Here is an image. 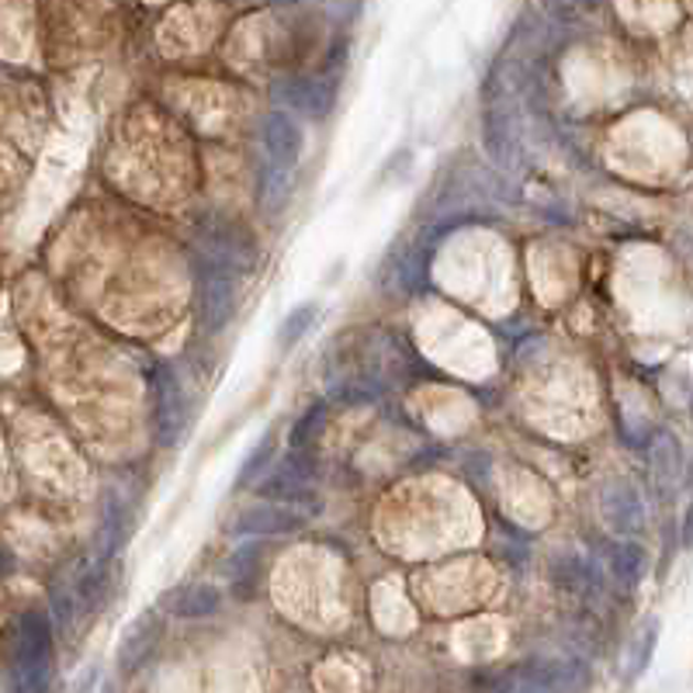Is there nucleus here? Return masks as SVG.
<instances>
[{
	"label": "nucleus",
	"instance_id": "obj_7",
	"mask_svg": "<svg viewBox=\"0 0 693 693\" xmlns=\"http://www.w3.org/2000/svg\"><path fill=\"white\" fill-rule=\"evenodd\" d=\"M166 631V620L156 607H147L132 625L126 628L122 641H118V652H115V669L118 676H136L142 665H147L156 652V645L163 641Z\"/></svg>",
	"mask_w": 693,
	"mask_h": 693
},
{
	"label": "nucleus",
	"instance_id": "obj_15",
	"mask_svg": "<svg viewBox=\"0 0 693 693\" xmlns=\"http://www.w3.org/2000/svg\"><path fill=\"white\" fill-rule=\"evenodd\" d=\"M548 576H552V583L559 589H569V593H580V596H589L604 586L600 572H596L583 555L576 552H562L552 559V565H548Z\"/></svg>",
	"mask_w": 693,
	"mask_h": 693
},
{
	"label": "nucleus",
	"instance_id": "obj_21",
	"mask_svg": "<svg viewBox=\"0 0 693 693\" xmlns=\"http://www.w3.org/2000/svg\"><path fill=\"white\" fill-rule=\"evenodd\" d=\"M326 420V402H316L313 410H305L295 426H292V434H289V451H302V447H316V434H320V426Z\"/></svg>",
	"mask_w": 693,
	"mask_h": 693
},
{
	"label": "nucleus",
	"instance_id": "obj_4",
	"mask_svg": "<svg viewBox=\"0 0 693 693\" xmlns=\"http://www.w3.org/2000/svg\"><path fill=\"white\" fill-rule=\"evenodd\" d=\"M191 284H195V326L215 337L236 313V274L195 250L191 253Z\"/></svg>",
	"mask_w": 693,
	"mask_h": 693
},
{
	"label": "nucleus",
	"instance_id": "obj_13",
	"mask_svg": "<svg viewBox=\"0 0 693 693\" xmlns=\"http://www.w3.org/2000/svg\"><path fill=\"white\" fill-rule=\"evenodd\" d=\"M223 604H226V596H223L219 586H212V583H184V586L166 589L160 596L156 610L171 614V617H181V620H205V617L219 614Z\"/></svg>",
	"mask_w": 693,
	"mask_h": 693
},
{
	"label": "nucleus",
	"instance_id": "obj_22",
	"mask_svg": "<svg viewBox=\"0 0 693 693\" xmlns=\"http://www.w3.org/2000/svg\"><path fill=\"white\" fill-rule=\"evenodd\" d=\"M94 680H98V669H90V673L77 683V693H90V683H94Z\"/></svg>",
	"mask_w": 693,
	"mask_h": 693
},
{
	"label": "nucleus",
	"instance_id": "obj_1",
	"mask_svg": "<svg viewBox=\"0 0 693 693\" xmlns=\"http://www.w3.org/2000/svg\"><path fill=\"white\" fill-rule=\"evenodd\" d=\"M11 686L14 693H53L56 686V631L42 607H32L18 617Z\"/></svg>",
	"mask_w": 693,
	"mask_h": 693
},
{
	"label": "nucleus",
	"instance_id": "obj_19",
	"mask_svg": "<svg viewBox=\"0 0 693 693\" xmlns=\"http://www.w3.org/2000/svg\"><path fill=\"white\" fill-rule=\"evenodd\" d=\"M284 198H289V174L271 166L268 160H260L257 163V202H260V208L274 215L284 205Z\"/></svg>",
	"mask_w": 693,
	"mask_h": 693
},
{
	"label": "nucleus",
	"instance_id": "obj_14",
	"mask_svg": "<svg viewBox=\"0 0 693 693\" xmlns=\"http://www.w3.org/2000/svg\"><path fill=\"white\" fill-rule=\"evenodd\" d=\"M111 562H98V559H84L74 583H69V596H74V607H77V617H90L98 614L108 600H111Z\"/></svg>",
	"mask_w": 693,
	"mask_h": 693
},
{
	"label": "nucleus",
	"instance_id": "obj_3",
	"mask_svg": "<svg viewBox=\"0 0 693 693\" xmlns=\"http://www.w3.org/2000/svg\"><path fill=\"white\" fill-rule=\"evenodd\" d=\"M150 405H153V437L160 447H181L191 423H195V402L191 392L181 381V375L166 365L156 361L150 368Z\"/></svg>",
	"mask_w": 693,
	"mask_h": 693
},
{
	"label": "nucleus",
	"instance_id": "obj_10",
	"mask_svg": "<svg viewBox=\"0 0 693 693\" xmlns=\"http://www.w3.org/2000/svg\"><path fill=\"white\" fill-rule=\"evenodd\" d=\"M132 531H136V507L122 492H105V510H101L98 534H94L90 559L115 562L118 555H122V548L129 544Z\"/></svg>",
	"mask_w": 693,
	"mask_h": 693
},
{
	"label": "nucleus",
	"instance_id": "obj_18",
	"mask_svg": "<svg viewBox=\"0 0 693 693\" xmlns=\"http://www.w3.org/2000/svg\"><path fill=\"white\" fill-rule=\"evenodd\" d=\"M316 320H320V302H302V305H295L292 313L281 320V326H278V347H281V354H289L299 340H305L308 329L316 326Z\"/></svg>",
	"mask_w": 693,
	"mask_h": 693
},
{
	"label": "nucleus",
	"instance_id": "obj_20",
	"mask_svg": "<svg viewBox=\"0 0 693 693\" xmlns=\"http://www.w3.org/2000/svg\"><path fill=\"white\" fill-rule=\"evenodd\" d=\"M656 645H659V625H656V620H649V625H645V628L635 635L631 649H628V669H625L628 683L638 680V676L645 673V669H649V662H652V656H656Z\"/></svg>",
	"mask_w": 693,
	"mask_h": 693
},
{
	"label": "nucleus",
	"instance_id": "obj_12",
	"mask_svg": "<svg viewBox=\"0 0 693 693\" xmlns=\"http://www.w3.org/2000/svg\"><path fill=\"white\" fill-rule=\"evenodd\" d=\"M264 562H268V541H243L226 559V580L232 600L250 604L264 589Z\"/></svg>",
	"mask_w": 693,
	"mask_h": 693
},
{
	"label": "nucleus",
	"instance_id": "obj_2",
	"mask_svg": "<svg viewBox=\"0 0 693 693\" xmlns=\"http://www.w3.org/2000/svg\"><path fill=\"white\" fill-rule=\"evenodd\" d=\"M589 665L580 659H523L489 676V693H583Z\"/></svg>",
	"mask_w": 693,
	"mask_h": 693
},
{
	"label": "nucleus",
	"instance_id": "obj_6",
	"mask_svg": "<svg viewBox=\"0 0 693 693\" xmlns=\"http://www.w3.org/2000/svg\"><path fill=\"white\" fill-rule=\"evenodd\" d=\"M337 94H340V80L333 77H278L271 84V101L278 105V111L292 108L305 115L308 122L329 118L333 108H337Z\"/></svg>",
	"mask_w": 693,
	"mask_h": 693
},
{
	"label": "nucleus",
	"instance_id": "obj_17",
	"mask_svg": "<svg viewBox=\"0 0 693 693\" xmlns=\"http://www.w3.org/2000/svg\"><path fill=\"white\" fill-rule=\"evenodd\" d=\"M274 454H278V430L271 426V430H264V437H260V441L253 444V451L243 458L240 472H236L232 489H250V486L260 479V475H264V472L274 465Z\"/></svg>",
	"mask_w": 693,
	"mask_h": 693
},
{
	"label": "nucleus",
	"instance_id": "obj_9",
	"mask_svg": "<svg viewBox=\"0 0 693 693\" xmlns=\"http://www.w3.org/2000/svg\"><path fill=\"white\" fill-rule=\"evenodd\" d=\"M260 147H264V160L278 171H295V163L302 160L305 150V132L289 111H268L264 122H260Z\"/></svg>",
	"mask_w": 693,
	"mask_h": 693
},
{
	"label": "nucleus",
	"instance_id": "obj_5",
	"mask_svg": "<svg viewBox=\"0 0 693 693\" xmlns=\"http://www.w3.org/2000/svg\"><path fill=\"white\" fill-rule=\"evenodd\" d=\"M198 232V253L219 260L223 268H229L236 278H243L257 264V240L253 232L243 229L232 219H202L195 226Z\"/></svg>",
	"mask_w": 693,
	"mask_h": 693
},
{
	"label": "nucleus",
	"instance_id": "obj_16",
	"mask_svg": "<svg viewBox=\"0 0 693 693\" xmlns=\"http://www.w3.org/2000/svg\"><path fill=\"white\" fill-rule=\"evenodd\" d=\"M607 562H610V580L620 589H635L645 576V548L638 541H614Z\"/></svg>",
	"mask_w": 693,
	"mask_h": 693
},
{
	"label": "nucleus",
	"instance_id": "obj_11",
	"mask_svg": "<svg viewBox=\"0 0 693 693\" xmlns=\"http://www.w3.org/2000/svg\"><path fill=\"white\" fill-rule=\"evenodd\" d=\"M308 523V513L295 510V507H278V503H253L247 507L232 523V534H240L247 541H268V538H281V534H295Z\"/></svg>",
	"mask_w": 693,
	"mask_h": 693
},
{
	"label": "nucleus",
	"instance_id": "obj_8",
	"mask_svg": "<svg viewBox=\"0 0 693 693\" xmlns=\"http://www.w3.org/2000/svg\"><path fill=\"white\" fill-rule=\"evenodd\" d=\"M600 520L607 523V531L617 534L620 541H635L645 531V499L638 486L614 479L600 489Z\"/></svg>",
	"mask_w": 693,
	"mask_h": 693
}]
</instances>
